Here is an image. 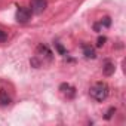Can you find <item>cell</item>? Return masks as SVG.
<instances>
[{
  "label": "cell",
  "instance_id": "obj_1",
  "mask_svg": "<svg viewBox=\"0 0 126 126\" xmlns=\"http://www.w3.org/2000/svg\"><path fill=\"white\" fill-rule=\"evenodd\" d=\"M89 94H91V96H92L95 101L102 102V101L107 99V96H108V86H107L105 83L98 82V83H95V85L91 88Z\"/></svg>",
  "mask_w": 126,
  "mask_h": 126
},
{
  "label": "cell",
  "instance_id": "obj_2",
  "mask_svg": "<svg viewBox=\"0 0 126 126\" xmlns=\"http://www.w3.org/2000/svg\"><path fill=\"white\" fill-rule=\"evenodd\" d=\"M31 14H33V12H31L30 8H24V6H21V8H18L15 18H16V21H18L19 24H27V22L30 21V18H31Z\"/></svg>",
  "mask_w": 126,
  "mask_h": 126
},
{
  "label": "cell",
  "instance_id": "obj_3",
  "mask_svg": "<svg viewBox=\"0 0 126 126\" xmlns=\"http://www.w3.org/2000/svg\"><path fill=\"white\" fill-rule=\"evenodd\" d=\"M47 8V0H31V12L40 15Z\"/></svg>",
  "mask_w": 126,
  "mask_h": 126
},
{
  "label": "cell",
  "instance_id": "obj_4",
  "mask_svg": "<svg viewBox=\"0 0 126 126\" xmlns=\"http://www.w3.org/2000/svg\"><path fill=\"white\" fill-rule=\"evenodd\" d=\"M59 89H61V92L64 94V95H65L68 99H71V98L76 95V92H74V88H71L70 85H65V83H64V85H61V88H59Z\"/></svg>",
  "mask_w": 126,
  "mask_h": 126
},
{
  "label": "cell",
  "instance_id": "obj_5",
  "mask_svg": "<svg viewBox=\"0 0 126 126\" xmlns=\"http://www.w3.org/2000/svg\"><path fill=\"white\" fill-rule=\"evenodd\" d=\"M83 53H85L86 58H91V59L96 58V52L91 45H83Z\"/></svg>",
  "mask_w": 126,
  "mask_h": 126
},
{
  "label": "cell",
  "instance_id": "obj_6",
  "mask_svg": "<svg viewBox=\"0 0 126 126\" xmlns=\"http://www.w3.org/2000/svg\"><path fill=\"white\" fill-rule=\"evenodd\" d=\"M114 70H116V67H114V64H111V62H105V65L102 67V71H104L105 76H111L114 73Z\"/></svg>",
  "mask_w": 126,
  "mask_h": 126
},
{
  "label": "cell",
  "instance_id": "obj_7",
  "mask_svg": "<svg viewBox=\"0 0 126 126\" xmlns=\"http://www.w3.org/2000/svg\"><path fill=\"white\" fill-rule=\"evenodd\" d=\"M101 25H104V27H110V25H111V18H110V16H104L102 21H101Z\"/></svg>",
  "mask_w": 126,
  "mask_h": 126
},
{
  "label": "cell",
  "instance_id": "obj_8",
  "mask_svg": "<svg viewBox=\"0 0 126 126\" xmlns=\"http://www.w3.org/2000/svg\"><path fill=\"white\" fill-rule=\"evenodd\" d=\"M6 39H8V34L3 31V30H0V43H3V42H6Z\"/></svg>",
  "mask_w": 126,
  "mask_h": 126
},
{
  "label": "cell",
  "instance_id": "obj_9",
  "mask_svg": "<svg viewBox=\"0 0 126 126\" xmlns=\"http://www.w3.org/2000/svg\"><path fill=\"white\" fill-rule=\"evenodd\" d=\"M55 47H56V49L59 50V53H62V55H64V53H65V49H64V47H62V46H61L59 43H55Z\"/></svg>",
  "mask_w": 126,
  "mask_h": 126
},
{
  "label": "cell",
  "instance_id": "obj_10",
  "mask_svg": "<svg viewBox=\"0 0 126 126\" xmlns=\"http://www.w3.org/2000/svg\"><path fill=\"white\" fill-rule=\"evenodd\" d=\"M104 43H105V37H99V39H98V43H96V46H99V47H101Z\"/></svg>",
  "mask_w": 126,
  "mask_h": 126
},
{
  "label": "cell",
  "instance_id": "obj_11",
  "mask_svg": "<svg viewBox=\"0 0 126 126\" xmlns=\"http://www.w3.org/2000/svg\"><path fill=\"white\" fill-rule=\"evenodd\" d=\"M113 111H114V108H110V110H108V114L105 116V119H110V117H111V113H113Z\"/></svg>",
  "mask_w": 126,
  "mask_h": 126
}]
</instances>
